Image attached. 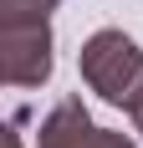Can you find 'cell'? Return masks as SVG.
<instances>
[{
	"label": "cell",
	"mask_w": 143,
	"mask_h": 148,
	"mask_svg": "<svg viewBox=\"0 0 143 148\" xmlns=\"http://www.w3.org/2000/svg\"><path fill=\"white\" fill-rule=\"evenodd\" d=\"M10 148H21V143H15V138H10Z\"/></svg>",
	"instance_id": "5"
},
{
	"label": "cell",
	"mask_w": 143,
	"mask_h": 148,
	"mask_svg": "<svg viewBox=\"0 0 143 148\" xmlns=\"http://www.w3.org/2000/svg\"><path fill=\"white\" fill-rule=\"evenodd\" d=\"M51 77V31L36 26H5V82L10 87H41Z\"/></svg>",
	"instance_id": "3"
},
{
	"label": "cell",
	"mask_w": 143,
	"mask_h": 148,
	"mask_svg": "<svg viewBox=\"0 0 143 148\" xmlns=\"http://www.w3.org/2000/svg\"><path fill=\"white\" fill-rule=\"evenodd\" d=\"M36 148H133V143L123 133H113V128H97L87 118V107L77 97H67V102H56L46 112Z\"/></svg>",
	"instance_id": "2"
},
{
	"label": "cell",
	"mask_w": 143,
	"mask_h": 148,
	"mask_svg": "<svg viewBox=\"0 0 143 148\" xmlns=\"http://www.w3.org/2000/svg\"><path fill=\"white\" fill-rule=\"evenodd\" d=\"M138 128H143V118H138Z\"/></svg>",
	"instance_id": "6"
},
{
	"label": "cell",
	"mask_w": 143,
	"mask_h": 148,
	"mask_svg": "<svg viewBox=\"0 0 143 148\" xmlns=\"http://www.w3.org/2000/svg\"><path fill=\"white\" fill-rule=\"evenodd\" d=\"M46 10H51V0H0L5 26H36V21H46Z\"/></svg>",
	"instance_id": "4"
},
{
	"label": "cell",
	"mask_w": 143,
	"mask_h": 148,
	"mask_svg": "<svg viewBox=\"0 0 143 148\" xmlns=\"http://www.w3.org/2000/svg\"><path fill=\"white\" fill-rule=\"evenodd\" d=\"M82 77L113 107H128L133 118H143V51L123 31H97L82 46Z\"/></svg>",
	"instance_id": "1"
}]
</instances>
